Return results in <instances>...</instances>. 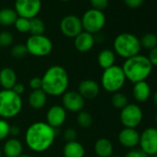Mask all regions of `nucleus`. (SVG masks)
Returning <instances> with one entry per match:
<instances>
[{"label":"nucleus","instance_id":"nucleus-4","mask_svg":"<svg viewBox=\"0 0 157 157\" xmlns=\"http://www.w3.org/2000/svg\"><path fill=\"white\" fill-rule=\"evenodd\" d=\"M113 47L114 52L125 59L139 55L141 50L140 39L129 33L118 34L114 40Z\"/></svg>","mask_w":157,"mask_h":157},{"label":"nucleus","instance_id":"nucleus-44","mask_svg":"<svg viewBox=\"0 0 157 157\" xmlns=\"http://www.w3.org/2000/svg\"><path fill=\"white\" fill-rule=\"evenodd\" d=\"M155 124H156V127H157V113L155 115Z\"/></svg>","mask_w":157,"mask_h":157},{"label":"nucleus","instance_id":"nucleus-23","mask_svg":"<svg viewBox=\"0 0 157 157\" xmlns=\"http://www.w3.org/2000/svg\"><path fill=\"white\" fill-rule=\"evenodd\" d=\"M113 144L106 138H101L94 143V151L99 157H110L113 155Z\"/></svg>","mask_w":157,"mask_h":157},{"label":"nucleus","instance_id":"nucleus-31","mask_svg":"<svg viewBox=\"0 0 157 157\" xmlns=\"http://www.w3.org/2000/svg\"><path fill=\"white\" fill-rule=\"evenodd\" d=\"M27 54H28V50L25 44H18L11 48V55L15 58H22L26 56Z\"/></svg>","mask_w":157,"mask_h":157},{"label":"nucleus","instance_id":"nucleus-17","mask_svg":"<svg viewBox=\"0 0 157 157\" xmlns=\"http://www.w3.org/2000/svg\"><path fill=\"white\" fill-rule=\"evenodd\" d=\"M95 43V38L94 34L89 33L85 31H82L80 34H78L74 38V46L75 48L82 53H86L94 47Z\"/></svg>","mask_w":157,"mask_h":157},{"label":"nucleus","instance_id":"nucleus-11","mask_svg":"<svg viewBox=\"0 0 157 157\" xmlns=\"http://www.w3.org/2000/svg\"><path fill=\"white\" fill-rule=\"evenodd\" d=\"M140 150L149 156L157 154V128H147L140 134Z\"/></svg>","mask_w":157,"mask_h":157},{"label":"nucleus","instance_id":"nucleus-27","mask_svg":"<svg viewBox=\"0 0 157 157\" xmlns=\"http://www.w3.org/2000/svg\"><path fill=\"white\" fill-rule=\"evenodd\" d=\"M140 46L141 48H145L148 50H151L152 48L157 46V35L152 33H145L140 39Z\"/></svg>","mask_w":157,"mask_h":157},{"label":"nucleus","instance_id":"nucleus-20","mask_svg":"<svg viewBox=\"0 0 157 157\" xmlns=\"http://www.w3.org/2000/svg\"><path fill=\"white\" fill-rule=\"evenodd\" d=\"M3 152L6 157H20L22 154V144L16 138L10 139L4 144Z\"/></svg>","mask_w":157,"mask_h":157},{"label":"nucleus","instance_id":"nucleus-1","mask_svg":"<svg viewBox=\"0 0 157 157\" xmlns=\"http://www.w3.org/2000/svg\"><path fill=\"white\" fill-rule=\"evenodd\" d=\"M56 130L45 122H35L29 126L25 133L27 146L35 152L48 150L55 141Z\"/></svg>","mask_w":157,"mask_h":157},{"label":"nucleus","instance_id":"nucleus-29","mask_svg":"<svg viewBox=\"0 0 157 157\" xmlns=\"http://www.w3.org/2000/svg\"><path fill=\"white\" fill-rule=\"evenodd\" d=\"M77 122H78V126H80L81 128H88L93 124V117L87 111L82 110L81 112L78 113Z\"/></svg>","mask_w":157,"mask_h":157},{"label":"nucleus","instance_id":"nucleus-21","mask_svg":"<svg viewBox=\"0 0 157 157\" xmlns=\"http://www.w3.org/2000/svg\"><path fill=\"white\" fill-rule=\"evenodd\" d=\"M64 157H84L85 149L78 141L67 142L63 148Z\"/></svg>","mask_w":157,"mask_h":157},{"label":"nucleus","instance_id":"nucleus-2","mask_svg":"<svg viewBox=\"0 0 157 157\" xmlns=\"http://www.w3.org/2000/svg\"><path fill=\"white\" fill-rule=\"evenodd\" d=\"M42 78V90L51 96L63 95L68 87L69 78L65 67L59 65L51 66L46 69Z\"/></svg>","mask_w":157,"mask_h":157},{"label":"nucleus","instance_id":"nucleus-28","mask_svg":"<svg viewBox=\"0 0 157 157\" xmlns=\"http://www.w3.org/2000/svg\"><path fill=\"white\" fill-rule=\"evenodd\" d=\"M111 103L114 107L117 109H123L127 105H128V99L126 94L120 92H117L113 94L111 98Z\"/></svg>","mask_w":157,"mask_h":157},{"label":"nucleus","instance_id":"nucleus-5","mask_svg":"<svg viewBox=\"0 0 157 157\" xmlns=\"http://www.w3.org/2000/svg\"><path fill=\"white\" fill-rule=\"evenodd\" d=\"M22 108L21 95L12 90L0 91V117L12 118L20 114Z\"/></svg>","mask_w":157,"mask_h":157},{"label":"nucleus","instance_id":"nucleus-6","mask_svg":"<svg viewBox=\"0 0 157 157\" xmlns=\"http://www.w3.org/2000/svg\"><path fill=\"white\" fill-rule=\"evenodd\" d=\"M126 81L127 78L122 67L117 65H114L106 69H104L101 77L102 87L105 91L112 94L119 92V90H121L125 85Z\"/></svg>","mask_w":157,"mask_h":157},{"label":"nucleus","instance_id":"nucleus-24","mask_svg":"<svg viewBox=\"0 0 157 157\" xmlns=\"http://www.w3.org/2000/svg\"><path fill=\"white\" fill-rule=\"evenodd\" d=\"M115 61H116V54L113 50L104 49L98 54L97 62H98V65L103 69H106L114 66Z\"/></svg>","mask_w":157,"mask_h":157},{"label":"nucleus","instance_id":"nucleus-39","mask_svg":"<svg viewBox=\"0 0 157 157\" xmlns=\"http://www.w3.org/2000/svg\"><path fill=\"white\" fill-rule=\"evenodd\" d=\"M125 157H149V155H147L145 152H143L141 150H130L128 151Z\"/></svg>","mask_w":157,"mask_h":157},{"label":"nucleus","instance_id":"nucleus-30","mask_svg":"<svg viewBox=\"0 0 157 157\" xmlns=\"http://www.w3.org/2000/svg\"><path fill=\"white\" fill-rule=\"evenodd\" d=\"M14 26L19 33H29V31H30V20L25 19V18H21V17H18V19L16 20V21L14 23Z\"/></svg>","mask_w":157,"mask_h":157},{"label":"nucleus","instance_id":"nucleus-9","mask_svg":"<svg viewBox=\"0 0 157 157\" xmlns=\"http://www.w3.org/2000/svg\"><path fill=\"white\" fill-rule=\"evenodd\" d=\"M120 121L125 128H136L142 121L143 112L136 104H128L120 112Z\"/></svg>","mask_w":157,"mask_h":157},{"label":"nucleus","instance_id":"nucleus-48","mask_svg":"<svg viewBox=\"0 0 157 157\" xmlns=\"http://www.w3.org/2000/svg\"><path fill=\"white\" fill-rule=\"evenodd\" d=\"M0 157H1V150H0Z\"/></svg>","mask_w":157,"mask_h":157},{"label":"nucleus","instance_id":"nucleus-47","mask_svg":"<svg viewBox=\"0 0 157 157\" xmlns=\"http://www.w3.org/2000/svg\"><path fill=\"white\" fill-rule=\"evenodd\" d=\"M151 157H157V154H155V155H153V156H151Z\"/></svg>","mask_w":157,"mask_h":157},{"label":"nucleus","instance_id":"nucleus-14","mask_svg":"<svg viewBox=\"0 0 157 157\" xmlns=\"http://www.w3.org/2000/svg\"><path fill=\"white\" fill-rule=\"evenodd\" d=\"M67 118V111L61 105L51 106L46 114L47 124L54 128H56L64 124Z\"/></svg>","mask_w":157,"mask_h":157},{"label":"nucleus","instance_id":"nucleus-12","mask_svg":"<svg viewBox=\"0 0 157 157\" xmlns=\"http://www.w3.org/2000/svg\"><path fill=\"white\" fill-rule=\"evenodd\" d=\"M59 27L62 34L68 38H75L83 31L81 19L75 15L65 16L61 20Z\"/></svg>","mask_w":157,"mask_h":157},{"label":"nucleus","instance_id":"nucleus-19","mask_svg":"<svg viewBox=\"0 0 157 157\" xmlns=\"http://www.w3.org/2000/svg\"><path fill=\"white\" fill-rule=\"evenodd\" d=\"M17 83V74L10 67H4L0 70V85L4 90H12Z\"/></svg>","mask_w":157,"mask_h":157},{"label":"nucleus","instance_id":"nucleus-13","mask_svg":"<svg viewBox=\"0 0 157 157\" xmlns=\"http://www.w3.org/2000/svg\"><path fill=\"white\" fill-rule=\"evenodd\" d=\"M63 107L66 111H69L72 113L81 112L85 105L84 98L75 91H67L62 97Z\"/></svg>","mask_w":157,"mask_h":157},{"label":"nucleus","instance_id":"nucleus-49","mask_svg":"<svg viewBox=\"0 0 157 157\" xmlns=\"http://www.w3.org/2000/svg\"><path fill=\"white\" fill-rule=\"evenodd\" d=\"M96 157H99V156H96Z\"/></svg>","mask_w":157,"mask_h":157},{"label":"nucleus","instance_id":"nucleus-38","mask_svg":"<svg viewBox=\"0 0 157 157\" xmlns=\"http://www.w3.org/2000/svg\"><path fill=\"white\" fill-rule=\"evenodd\" d=\"M147 57L152 67H157V46L150 50Z\"/></svg>","mask_w":157,"mask_h":157},{"label":"nucleus","instance_id":"nucleus-15","mask_svg":"<svg viewBox=\"0 0 157 157\" xmlns=\"http://www.w3.org/2000/svg\"><path fill=\"white\" fill-rule=\"evenodd\" d=\"M118 141L126 148H135L140 142V133L136 130V128H124L118 133Z\"/></svg>","mask_w":157,"mask_h":157},{"label":"nucleus","instance_id":"nucleus-25","mask_svg":"<svg viewBox=\"0 0 157 157\" xmlns=\"http://www.w3.org/2000/svg\"><path fill=\"white\" fill-rule=\"evenodd\" d=\"M18 17L19 16L14 9L4 8L0 10V26L9 27L14 25Z\"/></svg>","mask_w":157,"mask_h":157},{"label":"nucleus","instance_id":"nucleus-32","mask_svg":"<svg viewBox=\"0 0 157 157\" xmlns=\"http://www.w3.org/2000/svg\"><path fill=\"white\" fill-rule=\"evenodd\" d=\"M14 37L10 32L3 31L0 33V46L2 47H9L13 44Z\"/></svg>","mask_w":157,"mask_h":157},{"label":"nucleus","instance_id":"nucleus-34","mask_svg":"<svg viewBox=\"0 0 157 157\" xmlns=\"http://www.w3.org/2000/svg\"><path fill=\"white\" fill-rule=\"evenodd\" d=\"M92 9L104 11L109 5V0H89Z\"/></svg>","mask_w":157,"mask_h":157},{"label":"nucleus","instance_id":"nucleus-37","mask_svg":"<svg viewBox=\"0 0 157 157\" xmlns=\"http://www.w3.org/2000/svg\"><path fill=\"white\" fill-rule=\"evenodd\" d=\"M29 86L33 91L42 89V78H38V77H34V78H31L29 82Z\"/></svg>","mask_w":157,"mask_h":157},{"label":"nucleus","instance_id":"nucleus-40","mask_svg":"<svg viewBox=\"0 0 157 157\" xmlns=\"http://www.w3.org/2000/svg\"><path fill=\"white\" fill-rule=\"evenodd\" d=\"M12 91H13L14 93H16L17 94L21 95V94H22L24 93L25 87H24V85L21 84V83H16L15 86L12 88Z\"/></svg>","mask_w":157,"mask_h":157},{"label":"nucleus","instance_id":"nucleus-16","mask_svg":"<svg viewBox=\"0 0 157 157\" xmlns=\"http://www.w3.org/2000/svg\"><path fill=\"white\" fill-rule=\"evenodd\" d=\"M78 93L84 98V100H92L98 96L100 93V86L94 80H84L82 81L78 84Z\"/></svg>","mask_w":157,"mask_h":157},{"label":"nucleus","instance_id":"nucleus-43","mask_svg":"<svg viewBox=\"0 0 157 157\" xmlns=\"http://www.w3.org/2000/svg\"><path fill=\"white\" fill-rule=\"evenodd\" d=\"M20 157H31L30 155H27V154H21Z\"/></svg>","mask_w":157,"mask_h":157},{"label":"nucleus","instance_id":"nucleus-18","mask_svg":"<svg viewBox=\"0 0 157 157\" xmlns=\"http://www.w3.org/2000/svg\"><path fill=\"white\" fill-rule=\"evenodd\" d=\"M151 90L148 82H146V81L134 83L132 89V95L137 102L140 103L146 102L151 97Z\"/></svg>","mask_w":157,"mask_h":157},{"label":"nucleus","instance_id":"nucleus-10","mask_svg":"<svg viewBox=\"0 0 157 157\" xmlns=\"http://www.w3.org/2000/svg\"><path fill=\"white\" fill-rule=\"evenodd\" d=\"M42 9V0H15L14 10L19 17L32 20L36 18Z\"/></svg>","mask_w":157,"mask_h":157},{"label":"nucleus","instance_id":"nucleus-46","mask_svg":"<svg viewBox=\"0 0 157 157\" xmlns=\"http://www.w3.org/2000/svg\"><path fill=\"white\" fill-rule=\"evenodd\" d=\"M110 157H121V156H118V155H112V156H110Z\"/></svg>","mask_w":157,"mask_h":157},{"label":"nucleus","instance_id":"nucleus-36","mask_svg":"<svg viewBox=\"0 0 157 157\" xmlns=\"http://www.w3.org/2000/svg\"><path fill=\"white\" fill-rule=\"evenodd\" d=\"M124 3L128 8L136 10V9L140 8L143 5L144 0H124Z\"/></svg>","mask_w":157,"mask_h":157},{"label":"nucleus","instance_id":"nucleus-42","mask_svg":"<svg viewBox=\"0 0 157 157\" xmlns=\"http://www.w3.org/2000/svg\"><path fill=\"white\" fill-rule=\"evenodd\" d=\"M152 99H153V103H154V105L157 106V91L153 94V97H152Z\"/></svg>","mask_w":157,"mask_h":157},{"label":"nucleus","instance_id":"nucleus-8","mask_svg":"<svg viewBox=\"0 0 157 157\" xmlns=\"http://www.w3.org/2000/svg\"><path fill=\"white\" fill-rule=\"evenodd\" d=\"M28 54L34 56H46L53 50L52 41L45 35H31L25 44Z\"/></svg>","mask_w":157,"mask_h":157},{"label":"nucleus","instance_id":"nucleus-22","mask_svg":"<svg viewBox=\"0 0 157 157\" xmlns=\"http://www.w3.org/2000/svg\"><path fill=\"white\" fill-rule=\"evenodd\" d=\"M47 102V94L42 90H34L32 91L28 97V103L31 107L33 109H41L43 108Z\"/></svg>","mask_w":157,"mask_h":157},{"label":"nucleus","instance_id":"nucleus-45","mask_svg":"<svg viewBox=\"0 0 157 157\" xmlns=\"http://www.w3.org/2000/svg\"><path fill=\"white\" fill-rule=\"evenodd\" d=\"M60 1H63V2H67V1H70V0H60Z\"/></svg>","mask_w":157,"mask_h":157},{"label":"nucleus","instance_id":"nucleus-26","mask_svg":"<svg viewBox=\"0 0 157 157\" xmlns=\"http://www.w3.org/2000/svg\"><path fill=\"white\" fill-rule=\"evenodd\" d=\"M45 31V24L40 18H33L30 20V31L31 35H42Z\"/></svg>","mask_w":157,"mask_h":157},{"label":"nucleus","instance_id":"nucleus-7","mask_svg":"<svg viewBox=\"0 0 157 157\" xmlns=\"http://www.w3.org/2000/svg\"><path fill=\"white\" fill-rule=\"evenodd\" d=\"M81 21L83 31L95 34L104 29L106 22V17L103 11L90 9L84 12Z\"/></svg>","mask_w":157,"mask_h":157},{"label":"nucleus","instance_id":"nucleus-35","mask_svg":"<svg viewBox=\"0 0 157 157\" xmlns=\"http://www.w3.org/2000/svg\"><path fill=\"white\" fill-rule=\"evenodd\" d=\"M64 139L67 142H69V141H75L77 140V132L75 129L73 128H67L65 131H64Z\"/></svg>","mask_w":157,"mask_h":157},{"label":"nucleus","instance_id":"nucleus-33","mask_svg":"<svg viewBox=\"0 0 157 157\" xmlns=\"http://www.w3.org/2000/svg\"><path fill=\"white\" fill-rule=\"evenodd\" d=\"M10 123L5 119H0V140H5L10 135Z\"/></svg>","mask_w":157,"mask_h":157},{"label":"nucleus","instance_id":"nucleus-41","mask_svg":"<svg viewBox=\"0 0 157 157\" xmlns=\"http://www.w3.org/2000/svg\"><path fill=\"white\" fill-rule=\"evenodd\" d=\"M21 133V129L18 126L14 125V126H10V135H12V136H18L20 135Z\"/></svg>","mask_w":157,"mask_h":157},{"label":"nucleus","instance_id":"nucleus-3","mask_svg":"<svg viewBox=\"0 0 157 157\" xmlns=\"http://www.w3.org/2000/svg\"><path fill=\"white\" fill-rule=\"evenodd\" d=\"M121 67L127 80L134 84L146 81L151 75L153 67L147 56L139 54L126 59Z\"/></svg>","mask_w":157,"mask_h":157}]
</instances>
